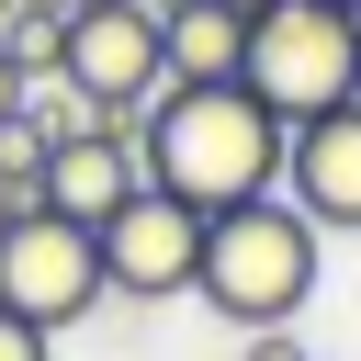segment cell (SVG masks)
I'll return each instance as SVG.
<instances>
[{
  "mask_svg": "<svg viewBox=\"0 0 361 361\" xmlns=\"http://www.w3.org/2000/svg\"><path fill=\"white\" fill-rule=\"evenodd\" d=\"M11 11H23V0H0V34H11Z\"/></svg>",
  "mask_w": 361,
  "mask_h": 361,
  "instance_id": "14",
  "label": "cell"
},
{
  "mask_svg": "<svg viewBox=\"0 0 361 361\" xmlns=\"http://www.w3.org/2000/svg\"><path fill=\"white\" fill-rule=\"evenodd\" d=\"M237 79H248V90L282 113V135H293V124L361 102V23H350L338 0H271V11H248V68H237Z\"/></svg>",
  "mask_w": 361,
  "mask_h": 361,
  "instance_id": "3",
  "label": "cell"
},
{
  "mask_svg": "<svg viewBox=\"0 0 361 361\" xmlns=\"http://www.w3.org/2000/svg\"><path fill=\"white\" fill-rule=\"evenodd\" d=\"M282 203L316 237H361V102H338V113L282 135Z\"/></svg>",
  "mask_w": 361,
  "mask_h": 361,
  "instance_id": "7",
  "label": "cell"
},
{
  "mask_svg": "<svg viewBox=\"0 0 361 361\" xmlns=\"http://www.w3.org/2000/svg\"><path fill=\"white\" fill-rule=\"evenodd\" d=\"M226 11H271V0H226Z\"/></svg>",
  "mask_w": 361,
  "mask_h": 361,
  "instance_id": "15",
  "label": "cell"
},
{
  "mask_svg": "<svg viewBox=\"0 0 361 361\" xmlns=\"http://www.w3.org/2000/svg\"><path fill=\"white\" fill-rule=\"evenodd\" d=\"M0 203H11V214H45V135H34L23 113L0 124Z\"/></svg>",
  "mask_w": 361,
  "mask_h": 361,
  "instance_id": "10",
  "label": "cell"
},
{
  "mask_svg": "<svg viewBox=\"0 0 361 361\" xmlns=\"http://www.w3.org/2000/svg\"><path fill=\"white\" fill-rule=\"evenodd\" d=\"M0 361H56V338H45V327H23V316H0Z\"/></svg>",
  "mask_w": 361,
  "mask_h": 361,
  "instance_id": "12",
  "label": "cell"
},
{
  "mask_svg": "<svg viewBox=\"0 0 361 361\" xmlns=\"http://www.w3.org/2000/svg\"><path fill=\"white\" fill-rule=\"evenodd\" d=\"M135 180H147L135 169V124H90V135L45 147V214H68V226H102Z\"/></svg>",
  "mask_w": 361,
  "mask_h": 361,
  "instance_id": "8",
  "label": "cell"
},
{
  "mask_svg": "<svg viewBox=\"0 0 361 361\" xmlns=\"http://www.w3.org/2000/svg\"><path fill=\"white\" fill-rule=\"evenodd\" d=\"M338 11H350V23H361V0H338Z\"/></svg>",
  "mask_w": 361,
  "mask_h": 361,
  "instance_id": "16",
  "label": "cell"
},
{
  "mask_svg": "<svg viewBox=\"0 0 361 361\" xmlns=\"http://www.w3.org/2000/svg\"><path fill=\"white\" fill-rule=\"evenodd\" d=\"M237 68H248V11L180 0V11H169V90H214V79H237Z\"/></svg>",
  "mask_w": 361,
  "mask_h": 361,
  "instance_id": "9",
  "label": "cell"
},
{
  "mask_svg": "<svg viewBox=\"0 0 361 361\" xmlns=\"http://www.w3.org/2000/svg\"><path fill=\"white\" fill-rule=\"evenodd\" d=\"M56 79L90 102V124H147V102L169 90V23H158L147 0H102V11L68 23Z\"/></svg>",
  "mask_w": 361,
  "mask_h": 361,
  "instance_id": "4",
  "label": "cell"
},
{
  "mask_svg": "<svg viewBox=\"0 0 361 361\" xmlns=\"http://www.w3.org/2000/svg\"><path fill=\"white\" fill-rule=\"evenodd\" d=\"M237 361H316V350H293V327H248V338H237Z\"/></svg>",
  "mask_w": 361,
  "mask_h": 361,
  "instance_id": "11",
  "label": "cell"
},
{
  "mask_svg": "<svg viewBox=\"0 0 361 361\" xmlns=\"http://www.w3.org/2000/svg\"><path fill=\"white\" fill-rule=\"evenodd\" d=\"M23 90H34V79H23V56H11V45H0V124H11V113H23Z\"/></svg>",
  "mask_w": 361,
  "mask_h": 361,
  "instance_id": "13",
  "label": "cell"
},
{
  "mask_svg": "<svg viewBox=\"0 0 361 361\" xmlns=\"http://www.w3.org/2000/svg\"><path fill=\"white\" fill-rule=\"evenodd\" d=\"M102 293H113V282H102V237H90V226H68V214H11V226H0V316L68 338Z\"/></svg>",
  "mask_w": 361,
  "mask_h": 361,
  "instance_id": "5",
  "label": "cell"
},
{
  "mask_svg": "<svg viewBox=\"0 0 361 361\" xmlns=\"http://www.w3.org/2000/svg\"><path fill=\"white\" fill-rule=\"evenodd\" d=\"M316 271H327V237H316L282 192H259V203H237V214L203 226V271H192V293L248 338V327H293L305 293H316Z\"/></svg>",
  "mask_w": 361,
  "mask_h": 361,
  "instance_id": "2",
  "label": "cell"
},
{
  "mask_svg": "<svg viewBox=\"0 0 361 361\" xmlns=\"http://www.w3.org/2000/svg\"><path fill=\"white\" fill-rule=\"evenodd\" d=\"M135 169L158 192H180L203 226L259 203L282 180V113L248 90V79H214V90H158L147 124H135Z\"/></svg>",
  "mask_w": 361,
  "mask_h": 361,
  "instance_id": "1",
  "label": "cell"
},
{
  "mask_svg": "<svg viewBox=\"0 0 361 361\" xmlns=\"http://www.w3.org/2000/svg\"><path fill=\"white\" fill-rule=\"evenodd\" d=\"M90 237H102V282H113V293H135V305L192 293V271H203V214H192L180 192H158V180H135Z\"/></svg>",
  "mask_w": 361,
  "mask_h": 361,
  "instance_id": "6",
  "label": "cell"
}]
</instances>
